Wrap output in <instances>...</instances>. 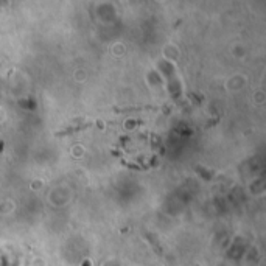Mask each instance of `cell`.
<instances>
[{
    "label": "cell",
    "instance_id": "obj_1",
    "mask_svg": "<svg viewBox=\"0 0 266 266\" xmlns=\"http://www.w3.org/2000/svg\"><path fill=\"white\" fill-rule=\"evenodd\" d=\"M83 266H90V262H89V260H86V262L83 263Z\"/></svg>",
    "mask_w": 266,
    "mask_h": 266
}]
</instances>
